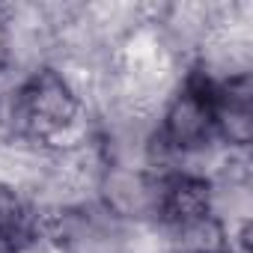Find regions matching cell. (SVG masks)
<instances>
[{"instance_id": "6da1fadb", "label": "cell", "mask_w": 253, "mask_h": 253, "mask_svg": "<svg viewBox=\"0 0 253 253\" xmlns=\"http://www.w3.org/2000/svg\"><path fill=\"white\" fill-rule=\"evenodd\" d=\"M78 95L69 81L54 69L33 72L12 98L15 131L30 140H54L78 119Z\"/></svg>"}, {"instance_id": "7a4b0ae2", "label": "cell", "mask_w": 253, "mask_h": 253, "mask_svg": "<svg viewBox=\"0 0 253 253\" xmlns=\"http://www.w3.org/2000/svg\"><path fill=\"white\" fill-rule=\"evenodd\" d=\"M217 137V116H214V81L194 69L188 72L185 84L179 86V92L173 95L161 131H158V143L170 152H200L206 149L211 140Z\"/></svg>"}, {"instance_id": "3957f363", "label": "cell", "mask_w": 253, "mask_h": 253, "mask_svg": "<svg viewBox=\"0 0 253 253\" xmlns=\"http://www.w3.org/2000/svg\"><path fill=\"white\" fill-rule=\"evenodd\" d=\"M152 214L173 232L197 223L211 211V182L197 173H167L155 182Z\"/></svg>"}, {"instance_id": "277c9868", "label": "cell", "mask_w": 253, "mask_h": 253, "mask_svg": "<svg viewBox=\"0 0 253 253\" xmlns=\"http://www.w3.org/2000/svg\"><path fill=\"white\" fill-rule=\"evenodd\" d=\"M214 116L217 137L232 146H247L253 137V86L250 75H232L226 81H214Z\"/></svg>"}, {"instance_id": "5b68a950", "label": "cell", "mask_w": 253, "mask_h": 253, "mask_svg": "<svg viewBox=\"0 0 253 253\" xmlns=\"http://www.w3.org/2000/svg\"><path fill=\"white\" fill-rule=\"evenodd\" d=\"M39 238V214L30 200L0 182V253H27Z\"/></svg>"}, {"instance_id": "8992f818", "label": "cell", "mask_w": 253, "mask_h": 253, "mask_svg": "<svg viewBox=\"0 0 253 253\" xmlns=\"http://www.w3.org/2000/svg\"><path fill=\"white\" fill-rule=\"evenodd\" d=\"M170 235H173L176 253H235L220 217H214V214H209L197 223H188L182 229H173Z\"/></svg>"}, {"instance_id": "52a82bcc", "label": "cell", "mask_w": 253, "mask_h": 253, "mask_svg": "<svg viewBox=\"0 0 253 253\" xmlns=\"http://www.w3.org/2000/svg\"><path fill=\"white\" fill-rule=\"evenodd\" d=\"M9 60V30H6V21L0 18V69L6 66Z\"/></svg>"}]
</instances>
